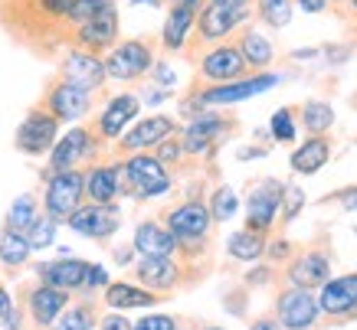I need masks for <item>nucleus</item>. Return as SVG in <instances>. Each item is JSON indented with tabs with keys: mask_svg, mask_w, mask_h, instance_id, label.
<instances>
[{
	"mask_svg": "<svg viewBox=\"0 0 357 330\" xmlns=\"http://www.w3.org/2000/svg\"><path fill=\"white\" fill-rule=\"evenodd\" d=\"M161 219L174 233V239H177V252H184L187 258H194L204 249L206 235H210V226H213V216H210L206 203L197 193L184 196L181 203H174Z\"/></svg>",
	"mask_w": 357,
	"mask_h": 330,
	"instance_id": "1",
	"label": "nucleus"
},
{
	"mask_svg": "<svg viewBox=\"0 0 357 330\" xmlns=\"http://www.w3.org/2000/svg\"><path fill=\"white\" fill-rule=\"evenodd\" d=\"M119 180H121V193L125 196L154 200V196H164V193L171 190L174 177L151 150H141V154L119 157Z\"/></svg>",
	"mask_w": 357,
	"mask_h": 330,
	"instance_id": "2",
	"label": "nucleus"
},
{
	"mask_svg": "<svg viewBox=\"0 0 357 330\" xmlns=\"http://www.w3.org/2000/svg\"><path fill=\"white\" fill-rule=\"evenodd\" d=\"M154 63H158V40H151V36L121 40L102 56L105 79H115V82H138L151 72Z\"/></svg>",
	"mask_w": 357,
	"mask_h": 330,
	"instance_id": "3",
	"label": "nucleus"
},
{
	"mask_svg": "<svg viewBox=\"0 0 357 330\" xmlns=\"http://www.w3.org/2000/svg\"><path fill=\"white\" fill-rule=\"evenodd\" d=\"M109 144H102L96 138V131L89 128V125H79V128L66 131V138H59L50 150V167L43 171V180L50 173H63V171H82V164H96V160L109 157L105 154Z\"/></svg>",
	"mask_w": 357,
	"mask_h": 330,
	"instance_id": "4",
	"label": "nucleus"
},
{
	"mask_svg": "<svg viewBox=\"0 0 357 330\" xmlns=\"http://www.w3.org/2000/svg\"><path fill=\"white\" fill-rule=\"evenodd\" d=\"M246 17H249V10H239V7H220V3H206L204 0V7L197 10V23H194L197 36L187 40L184 53L194 59L197 53H204L206 46L227 43V36L233 30H239Z\"/></svg>",
	"mask_w": 357,
	"mask_h": 330,
	"instance_id": "5",
	"label": "nucleus"
},
{
	"mask_svg": "<svg viewBox=\"0 0 357 330\" xmlns=\"http://www.w3.org/2000/svg\"><path fill=\"white\" fill-rule=\"evenodd\" d=\"M197 65V79L190 88H204V86H220V82H236V79H246L249 65L243 59V53L236 49V43H217L206 46L204 53L194 56Z\"/></svg>",
	"mask_w": 357,
	"mask_h": 330,
	"instance_id": "6",
	"label": "nucleus"
},
{
	"mask_svg": "<svg viewBox=\"0 0 357 330\" xmlns=\"http://www.w3.org/2000/svg\"><path fill=\"white\" fill-rule=\"evenodd\" d=\"M119 30H121L119 7H115V0H105L89 20H82L76 30H73L69 46L86 49V53H92V56H105L112 46L119 43Z\"/></svg>",
	"mask_w": 357,
	"mask_h": 330,
	"instance_id": "7",
	"label": "nucleus"
},
{
	"mask_svg": "<svg viewBox=\"0 0 357 330\" xmlns=\"http://www.w3.org/2000/svg\"><path fill=\"white\" fill-rule=\"evenodd\" d=\"M236 131V121L229 115H220L213 108L200 111L197 118L187 121V128L181 131V144H184L187 157H200V154H213Z\"/></svg>",
	"mask_w": 357,
	"mask_h": 330,
	"instance_id": "8",
	"label": "nucleus"
},
{
	"mask_svg": "<svg viewBox=\"0 0 357 330\" xmlns=\"http://www.w3.org/2000/svg\"><path fill=\"white\" fill-rule=\"evenodd\" d=\"M86 203V171H63L46 177L43 210L50 219L66 223Z\"/></svg>",
	"mask_w": 357,
	"mask_h": 330,
	"instance_id": "9",
	"label": "nucleus"
},
{
	"mask_svg": "<svg viewBox=\"0 0 357 330\" xmlns=\"http://www.w3.org/2000/svg\"><path fill=\"white\" fill-rule=\"evenodd\" d=\"M96 95L98 92H86V88H79L56 75V79H50V86H46V92L40 95L36 105L46 108L56 121H79L96 108Z\"/></svg>",
	"mask_w": 357,
	"mask_h": 330,
	"instance_id": "10",
	"label": "nucleus"
},
{
	"mask_svg": "<svg viewBox=\"0 0 357 330\" xmlns=\"http://www.w3.org/2000/svg\"><path fill=\"white\" fill-rule=\"evenodd\" d=\"M181 125L171 115H148L135 121V128H128L115 144L109 148L112 157H128V154H141V150H151L154 144H161L164 138L177 134Z\"/></svg>",
	"mask_w": 357,
	"mask_h": 330,
	"instance_id": "11",
	"label": "nucleus"
},
{
	"mask_svg": "<svg viewBox=\"0 0 357 330\" xmlns=\"http://www.w3.org/2000/svg\"><path fill=\"white\" fill-rule=\"evenodd\" d=\"M56 134H59V121H56L46 108L33 105L26 111V118L20 121V128L13 134V148L20 154H30V157H40V154H50L56 144Z\"/></svg>",
	"mask_w": 357,
	"mask_h": 330,
	"instance_id": "12",
	"label": "nucleus"
},
{
	"mask_svg": "<svg viewBox=\"0 0 357 330\" xmlns=\"http://www.w3.org/2000/svg\"><path fill=\"white\" fill-rule=\"evenodd\" d=\"M279 82V75L272 72H259V75H246V79H236V82H220V86H204V88H190L187 95H194L204 108H217V105H233V102H243V98H252L272 88Z\"/></svg>",
	"mask_w": 357,
	"mask_h": 330,
	"instance_id": "13",
	"label": "nucleus"
},
{
	"mask_svg": "<svg viewBox=\"0 0 357 330\" xmlns=\"http://www.w3.org/2000/svg\"><path fill=\"white\" fill-rule=\"evenodd\" d=\"M138 111H141V98L131 95V92H121V95L109 98L105 108L98 115H92V121H86V125L96 131V138L102 144H109V141H119L125 134V128L135 121Z\"/></svg>",
	"mask_w": 357,
	"mask_h": 330,
	"instance_id": "14",
	"label": "nucleus"
},
{
	"mask_svg": "<svg viewBox=\"0 0 357 330\" xmlns=\"http://www.w3.org/2000/svg\"><path fill=\"white\" fill-rule=\"evenodd\" d=\"M59 79L73 82V86L86 88V92H98L105 86V65H102V56H92L86 49H76V46H66L63 59H59Z\"/></svg>",
	"mask_w": 357,
	"mask_h": 330,
	"instance_id": "15",
	"label": "nucleus"
},
{
	"mask_svg": "<svg viewBox=\"0 0 357 330\" xmlns=\"http://www.w3.org/2000/svg\"><path fill=\"white\" fill-rule=\"evenodd\" d=\"M66 223H69V229H76L79 235H89V239H109L112 233H119L121 210L115 206V203H82Z\"/></svg>",
	"mask_w": 357,
	"mask_h": 330,
	"instance_id": "16",
	"label": "nucleus"
},
{
	"mask_svg": "<svg viewBox=\"0 0 357 330\" xmlns=\"http://www.w3.org/2000/svg\"><path fill=\"white\" fill-rule=\"evenodd\" d=\"M282 196H285V183L272 180V177L256 183L246 203V229H252V233L272 229L275 213H279V206H282Z\"/></svg>",
	"mask_w": 357,
	"mask_h": 330,
	"instance_id": "17",
	"label": "nucleus"
},
{
	"mask_svg": "<svg viewBox=\"0 0 357 330\" xmlns=\"http://www.w3.org/2000/svg\"><path fill=\"white\" fill-rule=\"evenodd\" d=\"M204 3H171L167 10V20H164V30H161V46L164 53H184L187 40L194 36V23H197V10Z\"/></svg>",
	"mask_w": 357,
	"mask_h": 330,
	"instance_id": "18",
	"label": "nucleus"
},
{
	"mask_svg": "<svg viewBox=\"0 0 357 330\" xmlns=\"http://www.w3.org/2000/svg\"><path fill=\"white\" fill-rule=\"evenodd\" d=\"M121 196L119 157H102L86 171V203H115Z\"/></svg>",
	"mask_w": 357,
	"mask_h": 330,
	"instance_id": "19",
	"label": "nucleus"
},
{
	"mask_svg": "<svg viewBox=\"0 0 357 330\" xmlns=\"http://www.w3.org/2000/svg\"><path fill=\"white\" fill-rule=\"evenodd\" d=\"M318 317V301L308 294V288H289L279 298V324L289 330H308Z\"/></svg>",
	"mask_w": 357,
	"mask_h": 330,
	"instance_id": "20",
	"label": "nucleus"
},
{
	"mask_svg": "<svg viewBox=\"0 0 357 330\" xmlns=\"http://www.w3.org/2000/svg\"><path fill=\"white\" fill-rule=\"evenodd\" d=\"M181 275L184 268L177 265L174 258H148L141 256V262L135 265V278H138L141 288H148L154 294H167L174 288L181 285Z\"/></svg>",
	"mask_w": 357,
	"mask_h": 330,
	"instance_id": "21",
	"label": "nucleus"
},
{
	"mask_svg": "<svg viewBox=\"0 0 357 330\" xmlns=\"http://www.w3.org/2000/svg\"><path fill=\"white\" fill-rule=\"evenodd\" d=\"M86 275H89V262L82 258H56V262H43L36 265V278L40 285L59 288V291H79L86 288Z\"/></svg>",
	"mask_w": 357,
	"mask_h": 330,
	"instance_id": "22",
	"label": "nucleus"
},
{
	"mask_svg": "<svg viewBox=\"0 0 357 330\" xmlns=\"http://www.w3.org/2000/svg\"><path fill=\"white\" fill-rule=\"evenodd\" d=\"M69 291H59V288H50V285H36L26 291V311H30L33 324L40 330L53 327V320L59 317L69 304Z\"/></svg>",
	"mask_w": 357,
	"mask_h": 330,
	"instance_id": "23",
	"label": "nucleus"
},
{
	"mask_svg": "<svg viewBox=\"0 0 357 330\" xmlns=\"http://www.w3.org/2000/svg\"><path fill=\"white\" fill-rule=\"evenodd\" d=\"M135 252L148 258H174L177 256V239L164 223H154V219H144V223L135 229Z\"/></svg>",
	"mask_w": 357,
	"mask_h": 330,
	"instance_id": "24",
	"label": "nucleus"
},
{
	"mask_svg": "<svg viewBox=\"0 0 357 330\" xmlns=\"http://www.w3.org/2000/svg\"><path fill=\"white\" fill-rule=\"evenodd\" d=\"M328 272H331V262L321 252H308V256H298L289 265V281L295 288H321L328 281Z\"/></svg>",
	"mask_w": 357,
	"mask_h": 330,
	"instance_id": "25",
	"label": "nucleus"
},
{
	"mask_svg": "<svg viewBox=\"0 0 357 330\" xmlns=\"http://www.w3.org/2000/svg\"><path fill=\"white\" fill-rule=\"evenodd\" d=\"M105 304L109 308H151V304H158V294L154 291H148V288L141 285H128V281H112V285H105Z\"/></svg>",
	"mask_w": 357,
	"mask_h": 330,
	"instance_id": "26",
	"label": "nucleus"
},
{
	"mask_svg": "<svg viewBox=\"0 0 357 330\" xmlns=\"http://www.w3.org/2000/svg\"><path fill=\"white\" fill-rule=\"evenodd\" d=\"M233 43H236V49L243 53V59H246L249 72H252V69H266V65L272 63V56H275V49H272L269 40H266L259 30H249V26L239 30V36L233 40Z\"/></svg>",
	"mask_w": 357,
	"mask_h": 330,
	"instance_id": "27",
	"label": "nucleus"
},
{
	"mask_svg": "<svg viewBox=\"0 0 357 330\" xmlns=\"http://www.w3.org/2000/svg\"><path fill=\"white\" fill-rule=\"evenodd\" d=\"M328 157H331V141H328L325 134H312V138L292 154V171L295 173H314V171L325 167Z\"/></svg>",
	"mask_w": 357,
	"mask_h": 330,
	"instance_id": "28",
	"label": "nucleus"
},
{
	"mask_svg": "<svg viewBox=\"0 0 357 330\" xmlns=\"http://www.w3.org/2000/svg\"><path fill=\"white\" fill-rule=\"evenodd\" d=\"M357 301L347 288V278H337V281H325L321 285V294H318V311L325 314H354Z\"/></svg>",
	"mask_w": 357,
	"mask_h": 330,
	"instance_id": "29",
	"label": "nucleus"
},
{
	"mask_svg": "<svg viewBox=\"0 0 357 330\" xmlns=\"http://www.w3.org/2000/svg\"><path fill=\"white\" fill-rule=\"evenodd\" d=\"M98 324V311L96 301H79V304H66V311L53 320L50 330H92Z\"/></svg>",
	"mask_w": 357,
	"mask_h": 330,
	"instance_id": "30",
	"label": "nucleus"
},
{
	"mask_svg": "<svg viewBox=\"0 0 357 330\" xmlns=\"http://www.w3.org/2000/svg\"><path fill=\"white\" fill-rule=\"evenodd\" d=\"M30 242H26V235L10 229V226H3V233H0V262L7 268H23L26 265V258H30Z\"/></svg>",
	"mask_w": 357,
	"mask_h": 330,
	"instance_id": "31",
	"label": "nucleus"
},
{
	"mask_svg": "<svg viewBox=\"0 0 357 330\" xmlns=\"http://www.w3.org/2000/svg\"><path fill=\"white\" fill-rule=\"evenodd\" d=\"M227 252L239 262H256V258L266 252V239L262 233H252V229H239V233L229 235L227 242Z\"/></svg>",
	"mask_w": 357,
	"mask_h": 330,
	"instance_id": "32",
	"label": "nucleus"
},
{
	"mask_svg": "<svg viewBox=\"0 0 357 330\" xmlns=\"http://www.w3.org/2000/svg\"><path fill=\"white\" fill-rule=\"evenodd\" d=\"M36 216H40V200H36V193H20V196L13 200L10 213H7V226L17 229V233H26Z\"/></svg>",
	"mask_w": 357,
	"mask_h": 330,
	"instance_id": "33",
	"label": "nucleus"
},
{
	"mask_svg": "<svg viewBox=\"0 0 357 330\" xmlns=\"http://www.w3.org/2000/svg\"><path fill=\"white\" fill-rule=\"evenodd\" d=\"M302 125H305L308 134H325V131L335 125V111H331L328 102L312 98V102H305L302 105Z\"/></svg>",
	"mask_w": 357,
	"mask_h": 330,
	"instance_id": "34",
	"label": "nucleus"
},
{
	"mask_svg": "<svg viewBox=\"0 0 357 330\" xmlns=\"http://www.w3.org/2000/svg\"><path fill=\"white\" fill-rule=\"evenodd\" d=\"M252 7H256V17L272 30H282L292 20V0H252Z\"/></svg>",
	"mask_w": 357,
	"mask_h": 330,
	"instance_id": "35",
	"label": "nucleus"
},
{
	"mask_svg": "<svg viewBox=\"0 0 357 330\" xmlns=\"http://www.w3.org/2000/svg\"><path fill=\"white\" fill-rule=\"evenodd\" d=\"M210 216H213V223H227V219H233L239 210V200H236V193L229 190V187H217L213 190V196H210Z\"/></svg>",
	"mask_w": 357,
	"mask_h": 330,
	"instance_id": "36",
	"label": "nucleus"
},
{
	"mask_svg": "<svg viewBox=\"0 0 357 330\" xmlns=\"http://www.w3.org/2000/svg\"><path fill=\"white\" fill-rule=\"evenodd\" d=\"M56 219H50V216H36V219H33V226L30 229H26V242H30V249H50V245L56 242Z\"/></svg>",
	"mask_w": 357,
	"mask_h": 330,
	"instance_id": "37",
	"label": "nucleus"
},
{
	"mask_svg": "<svg viewBox=\"0 0 357 330\" xmlns=\"http://www.w3.org/2000/svg\"><path fill=\"white\" fill-rule=\"evenodd\" d=\"M151 154L161 160L167 171H171V167H177V164L187 157V154H184V144H181V131H177V134H171V138H164L161 144H154Z\"/></svg>",
	"mask_w": 357,
	"mask_h": 330,
	"instance_id": "38",
	"label": "nucleus"
},
{
	"mask_svg": "<svg viewBox=\"0 0 357 330\" xmlns=\"http://www.w3.org/2000/svg\"><path fill=\"white\" fill-rule=\"evenodd\" d=\"M272 138H275V141H292L295 138L292 108H279V111L272 115Z\"/></svg>",
	"mask_w": 357,
	"mask_h": 330,
	"instance_id": "39",
	"label": "nucleus"
},
{
	"mask_svg": "<svg viewBox=\"0 0 357 330\" xmlns=\"http://www.w3.org/2000/svg\"><path fill=\"white\" fill-rule=\"evenodd\" d=\"M285 210H282V223H292L295 216H298V210L305 206V193L298 190V187H285Z\"/></svg>",
	"mask_w": 357,
	"mask_h": 330,
	"instance_id": "40",
	"label": "nucleus"
},
{
	"mask_svg": "<svg viewBox=\"0 0 357 330\" xmlns=\"http://www.w3.org/2000/svg\"><path fill=\"white\" fill-rule=\"evenodd\" d=\"M131 330H177V320L167 317V314H148L131 324Z\"/></svg>",
	"mask_w": 357,
	"mask_h": 330,
	"instance_id": "41",
	"label": "nucleus"
},
{
	"mask_svg": "<svg viewBox=\"0 0 357 330\" xmlns=\"http://www.w3.org/2000/svg\"><path fill=\"white\" fill-rule=\"evenodd\" d=\"M13 298H10V291L3 288V281H0V330H7L10 327V317H13Z\"/></svg>",
	"mask_w": 357,
	"mask_h": 330,
	"instance_id": "42",
	"label": "nucleus"
},
{
	"mask_svg": "<svg viewBox=\"0 0 357 330\" xmlns=\"http://www.w3.org/2000/svg\"><path fill=\"white\" fill-rule=\"evenodd\" d=\"M105 285H109V272L102 265H89L86 288H82V291H96V288H105Z\"/></svg>",
	"mask_w": 357,
	"mask_h": 330,
	"instance_id": "43",
	"label": "nucleus"
},
{
	"mask_svg": "<svg viewBox=\"0 0 357 330\" xmlns=\"http://www.w3.org/2000/svg\"><path fill=\"white\" fill-rule=\"evenodd\" d=\"M98 327L102 330H131V320H125L121 314H105V317H98Z\"/></svg>",
	"mask_w": 357,
	"mask_h": 330,
	"instance_id": "44",
	"label": "nucleus"
},
{
	"mask_svg": "<svg viewBox=\"0 0 357 330\" xmlns=\"http://www.w3.org/2000/svg\"><path fill=\"white\" fill-rule=\"evenodd\" d=\"M154 79H158V82H161V86H174V69L167 63H154Z\"/></svg>",
	"mask_w": 357,
	"mask_h": 330,
	"instance_id": "45",
	"label": "nucleus"
},
{
	"mask_svg": "<svg viewBox=\"0 0 357 330\" xmlns=\"http://www.w3.org/2000/svg\"><path fill=\"white\" fill-rule=\"evenodd\" d=\"M321 53L328 56V63H344L347 56H351V46H325Z\"/></svg>",
	"mask_w": 357,
	"mask_h": 330,
	"instance_id": "46",
	"label": "nucleus"
},
{
	"mask_svg": "<svg viewBox=\"0 0 357 330\" xmlns=\"http://www.w3.org/2000/svg\"><path fill=\"white\" fill-rule=\"evenodd\" d=\"M295 3H302V10H308V13H321L331 0H295Z\"/></svg>",
	"mask_w": 357,
	"mask_h": 330,
	"instance_id": "47",
	"label": "nucleus"
},
{
	"mask_svg": "<svg viewBox=\"0 0 357 330\" xmlns=\"http://www.w3.org/2000/svg\"><path fill=\"white\" fill-rule=\"evenodd\" d=\"M206 3H220V7H239V10H249L252 0H206Z\"/></svg>",
	"mask_w": 357,
	"mask_h": 330,
	"instance_id": "48",
	"label": "nucleus"
},
{
	"mask_svg": "<svg viewBox=\"0 0 357 330\" xmlns=\"http://www.w3.org/2000/svg\"><path fill=\"white\" fill-rule=\"evenodd\" d=\"M266 154V148H243L239 150V160H252V157H262Z\"/></svg>",
	"mask_w": 357,
	"mask_h": 330,
	"instance_id": "49",
	"label": "nucleus"
},
{
	"mask_svg": "<svg viewBox=\"0 0 357 330\" xmlns=\"http://www.w3.org/2000/svg\"><path fill=\"white\" fill-rule=\"evenodd\" d=\"M249 330H279V324H275V320H269V317H262V320H256Z\"/></svg>",
	"mask_w": 357,
	"mask_h": 330,
	"instance_id": "50",
	"label": "nucleus"
},
{
	"mask_svg": "<svg viewBox=\"0 0 357 330\" xmlns=\"http://www.w3.org/2000/svg\"><path fill=\"white\" fill-rule=\"evenodd\" d=\"M269 252L275 258H282V256H289V242H275V245H269Z\"/></svg>",
	"mask_w": 357,
	"mask_h": 330,
	"instance_id": "51",
	"label": "nucleus"
},
{
	"mask_svg": "<svg viewBox=\"0 0 357 330\" xmlns=\"http://www.w3.org/2000/svg\"><path fill=\"white\" fill-rule=\"evenodd\" d=\"M344 193H347L344 206H347V210H357V187H354V190H344Z\"/></svg>",
	"mask_w": 357,
	"mask_h": 330,
	"instance_id": "52",
	"label": "nucleus"
},
{
	"mask_svg": "<svg viewBox=\"0 0 357 330\" xmlns=\"http://www.w3.org/2000/svg\"><path fill=\"white\" fill-rule=\"evenodd\" d=\"M131 3H148V7H164V3H171V0H131Z\"/></svg>",
	"mask_w": 357,
	"mask_h": 330,
	"instance_id": "53",
	"label": "nucleus"
},
{
	"mask_svg": "<svg viewBox=\"0 0 357 330\" xmlns=\"http://www.w3.org/2000/svg\"><path fill=\"white\" fill-rule=\"evenodd\" d=\"M347 288H351V294H354V301H357V275H347Z\"/></svg>",
	"mask_w": 357,
	"mask_h": 330,
	"instance_id": "54",
	"label": "nucleus"
},
{
	"mask_svg": "<svg viewBox=\"0 0 357 330\" xmlns=\"http://www.w3.org/2000/svg\"><path fill=\"white\" fill-rule=\"evenodd\" d=\"M347 7H351V10L357 13V0H347Z\"/></svg>",
	"mask_w": 357,
	"mask_h": 330,
	"instance_id": "55",
	"label": "nucleus"
},
{
	"mask_svg": "<svg viewBox=\"0 0 357 330\" xmlns=\"http://www.w3.org/2000/svg\"><path fill=\"white\" fill-rule=\"evenodd\" d=\"M206 330H223V327H206Z\"/></svg>",
	"mask_w": 357,
	"mask_h": 330,
	"instance_id": "56",
	"label": "nucleus"
}]
</instances>
